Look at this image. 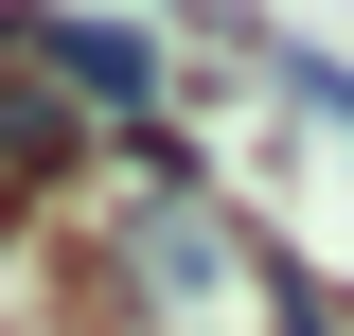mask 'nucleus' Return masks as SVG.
<instances>
[{
	"instance_id": "obj_2",
	"label": "nucleus",
	"mask_w": 354,
	"mask_h": 336,
	"mask_svg": "<svg viewBox=\"0 0 354 336\" xmlns=\"http://www.w3.org/2000/svg\"><path fill=\"white\" fill-rule=\"evenodd\" d=\"M18 177H71V106H53L36 71H0V195Z\"/></svg>"
},
{
	"instance_id": "obj_1",
	"label": "nucleus",
	"mask_w": 354,
	"mask_h": 336,
	"mask_svg": "<svg viewBox=\"0 0 354 336\" xmlns=\"http://www.w3.org/2000/svg\"><path fill=\"white\" fill-rule=\"evenodd\" d=\"M0 36H18V71L53 53V71L88 88V106H142V88H160V53H142L124 18H53V0H36V18H0Z\"/></svg>"
}]
</instances>
